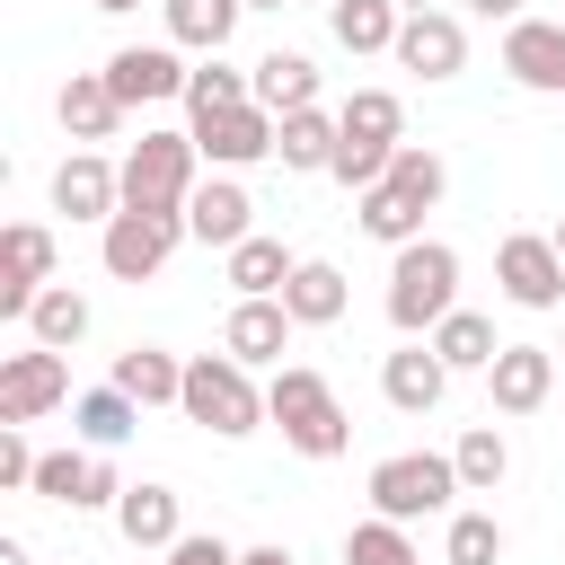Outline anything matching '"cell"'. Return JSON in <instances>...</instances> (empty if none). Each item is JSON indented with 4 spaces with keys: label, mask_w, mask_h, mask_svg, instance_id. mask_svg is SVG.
<instances>
[{
    "label": "cell",
    "mask_w": 565,
    "mask_h": 565,
    "mask_svg": "<svg viewBox=\"0 0 565 565\" xmlns=\"http://www.w3.org/2000/svg\"><path fill=\"white\" fill-rule=\"evenodd\" d=\"M503 71L539 97H565V18H512L503 26Z\"/></svg>",
    "instance_id": "17"
},
{
    "label": "cell",
    "mask_w": 565,
    "mask_h": 565,
    "mask_svg": "<svg viewBox=\"0 0 565 565\" xmlns=\"http://www.w3.org/2000/svg\"><path fill=\"white\" fill-rule=\"evenodd\" d=\"M247 9H291V0H247Z\"/></svg>",
    "instance_id": "45"
},
{
    "label": "cell",
    "mask_w": 565,
    "mask_h": 565,
    "mask_svg": "<svg viewBox=\"0 0 565 565\" xmlns=\"http://www.w3.org/2000/svg\"><path fill=\"white\" fill-rule=\"evenodd\" d=\"M441 388H450V362L433 353V335H406V344L380 362V397H388L397 415H433Z\"/></svg>",
    "instance_id": "19"
},
{
    "label": "cell",
    "mask_w": 565,
    "mask_h": 565,
    "mask_svg": "<svg viewBox=\"0 0 565 565\" xmlns=\"http://www.w3.org/2000/svg\"><path fill=\"white\" fill-rule=\"evenodd\" d=\"M62 397H71V362H62L53 344H26V353L0 362V424H35V415H53Z\"/></svg>",
    "instance_id": "9"
},
{
    "label": "cell",
    "mask_w": 565,
    "mask_h": 565,
    "mask_svg": "<svg viewBox=\"0 0 565 565\" xmlns=\"http://www.w3.org/2000/svg\"><path fill=\"white\" fill-rule=\"evenodd\" d=\"M450 459H459V486H468V494H494V486L512 477V450H503V433H494V424H468Z\"/></svg>",
    "instance_id": "34"
},
{
    "label": "cell",
    "mask_w": 565,
    "mask_h": 565,
    "mask_svg": "<svg viewBox=\"0 0 565 565\" xmlns=\"http://www.w3.org/2000/svg\"><path fill=\"white\" fill-rule=\"evenodd\" d=\"M335 124H344V141H406V106L388 97V88H353L344 106H335Z\"/></svg>",
    "instance_id": "32"
},
{
    "label": "cell",
    "mask_w": 565,
    "mask_h": 565,
    "mask_svg": "<svg viewBox=\"0 0 565 565\" xmlns=\"http://www.w3.org/2000/svg\"><path fill=\"white\" fill-rule=\"evenodd\" d=\"M159 18H168V44H185V53H221V44L238 35L247 0H159Z\"/></svg>",
    "instance_id": "23"
},
{
    "label": "cell",
    "mask_w": 565,
    "mask_h": 565,
    "mask_svg": "<svg viewBox=\"0 0 565 565\" xmlns=\"http://www.w3.org/2000/svg\"><path fill=\"white\" fill-rule=\"evenodd\" d=\"M397 71H415V79H459V71H468V26H459L450 9H406V26H397Z\"/></svg>",
    "instance_id": "12"
},
{
    "label": "cell",
    "mask_w": 565,
    "mask_h": 565,
    "mask_svg": "<svg viewBox=\"0 0 565 565\" xmlns=\"http://www.w3.org/2000/svg\"><path fill=\"white\" fill-rule=\"evenodd\" d=\"M185 132H194V150H203V168H256V159H274V132H282V115L247 97V106H221V115H194Z\"/></svg>",
    "instance_id": "7"
},
{
    "label": "cell",
    "mask_w": 565,
    "mask_h": 565,
    "mask_svg": "<svg viewBox=\"0 0 565 565\" xmlns=\"http://www.w3.org/2000/svg\"><path fill=\"white\" fill-rule=\"evenodd\" d=\"M53 115H62V132L88 150V141H115V124H124L132 106L115 97V79H106V71H71V79H62V97H53Z\"/></svg>",
    "instance_id": "20"
},
{
    "label": "cell",
    "mask_w": 565,
    "mask_h": 565,
    "mask_svg": "<svg viewBox=\"0 0 565 565\" xmlns=\"http://www.w3.org/2000/svg\"><path fill=\"white\" fill-rule=\"evenodd\" d=\"M344 565H424V556H415L406 521L371 512V521H353V530H344Z\"/></svg>",
    "instance_id": "35"
},
{
    "label": "cell",
    "mask_w": 565,
    "mask_h": 565,
    "mask_svg": "<svg viewBox=\"0 0 565 565\" xmlns=\"http://www.w3.org/2000/svg\"><path fill=\"white\" fill-rule=\"evenodd\" d=\"M468 9H477V18H503V26L521 18V0H468Z\"/></svg>",
    "instance_id": "42"
},
{
    "label": "cell",
    "mask_w": 565,
    "mask_h": 565,
    "mask_svg": "<svg viewBox=\"0 0 565 565\" xmlns=\"http://www.w3.org/2000/svg\"><path fill=\"white\" fill-rule=\"evenodd\" d=\"M256 230V203H247V185H238V168H212L203 185H194V203H185V238H203V247H238Z\"/></svg>",
    "instance_id": "16"
},
{
    "label": "cell",
    "mask_w": 565,
    "mask_h": 565,
    "mask_svg": "<svg viewBox=\"0 0 565 565\" xmlns=\"http://www.w3.org/2000/svg\"><path fill=\"white\" fill-rule=\"evenodd\" d=\"M177 406H185V424H203L212 441H247V433L265 424V388H256V371H247L238 353H194Z\"/></svg>",
    "instance_id": "3"
},
{
    "label": "cell",
    "mask_w": 565,
    "mask_h": 565,
    "mask_svg": "<svg viewBox=\"0 0 565 565\" xmlns=\"http://www.w3.org/2000/svg\"><path fill=\"white\" fill-rule=\"evenodd\" d=\"M486 397H494V415H539L556 397V344H503L486 362Z\"/></svg>",
    "instance_id": "15"
},
{
    "label": "cell",
    "mask_w": 565,
    "mask_h": 565,
    "mask_svg": "<svg viewBox=\"0 0 565 565\" xmlns=\"http://www.w3.org/2000/svg\"><path fill=\"white\" fill-rule=\"evenodd\" d=\"M353 221H362V238H380V247H406V238H424V212H406L388 185H371Z\"/></svg>",
    "instance_id": "38"
},
{
    "label": "cell",
    "mask_w": 565,
    "mask_h": 565,
    "mask_svg": "<svg viewBox=\"0 0 565 565\" xmlns=\"http://www.w3.org/2000/svg\"><path fill=\"white\" fill-rule=\"evenodd\" d=\"M459 494H468L459 486V459H441V450H388L371 468V512H388V521H433Z\"/></svg>",
    "instance_id": "5"
},
{
    "label": "cell",
    "mask_w": 565,
    "mask_h": 565,
    "mask_svg": "<svg viewBox=\"0 0 565 565\" xmlns=\"http://www.w3.org/2000/svg\"><path fill=\"white\" fill-rule=\"evenodd\" d=\"M433 353H441L450 371H486L503 344H494V318H477V309H450V318L433 327Z\"/></svg>",
    "instance_id": "33"
},
{
    "label": "cell",
    "mask_w": 565,
    "mask_h": 565,
    "mask_svg": "<svg viewBox=\"0 0 565 565\" xmlns=\"http://www.w3.org/2000/svg\"><path fill=\"white\" fill-rule=\"evenodd\" d=\"M88 9H106V18H124V9H141V0H88Z\"/></svg>",
    "instance_id": "44"
},
{
    "label": "cell",
    "mask_w": 565,
    "mask_h": 565,
    "mask_svg": "<svg viewBox=\"0 0 565 565\" xmlns=\"http://www.w3.org/2000/svg\"><path fill=\"white\" fill-rule=\"evenodd\" d=\"M256 106H274V115H300V106H318V62L309 53H291V44H274L256 71Z\"/></svg>",
    "instance_id": "24"
},
{
    "label": "cell",
    "mask_w": 565,
    "mask_h": 565,
    "mask_svg": "<svg viewBox=\"0 0 565 565\" xmlns=\"http://www.w3.org/2000/svg\"><path fill=\"white\" fill-rule=\"evenodd\" d=\"M556 353H565V344H556Z\"/></svg>",
    "instance_id": "48"
},
{
    "label": "cell",
    "mask_w": 565,
    "mask_h": 565,
    "mask_svg": "<svg viewBox=\"0 0 565 565\" xmlns=\"http://www.w3.org/2000/svg\"><path fill=\"white\" fill-rule=\"evenodd\" d=\"M88 335V300L71 291V282H44L35 291V309H26V344H53V353H71Z\"/></svg>",
    "instance_id": "31"
},
{
    "label": "cell",
    "mask_w": 565,
    "mask_h": 565,
    "mask_svg": "<svg viewBox=\"0 0 565 565\" xmlns=\"http://www.w3.org/2000/svg\"><path fill=\"white\" fill-rule=\"evenodd\" d=\"M256 97V79L247 71H230L221 53H203L194 62V79H185V115H221V106H247Z\"/></svg>",
    "instance_id": "36"
},
{
    "label": "cell",
    "mask_w": 565,
    "mask_h": 565,
    "mask_svg": "<svg viewBox=\"0 0 565 565\" xmlns=\"http://www.w3.org/2000/svg\"><path fill=\"white\" fill-rule=\"evenodd\" d=\"M53 212L106 230V221L124 212V159H106V150H71V159L53 168Z\"/></svg>",
    "instance_id": "11"
},
{
    "label": "cell",
    "mask_w": 565,
    "mask_h": 565,
    "mask_svg": "<svg viewBox=\"0 0 565 565\" xmlns=\"http://www.w3.org/2000/svg\"><path fill=\"white\" fill-rule=\"evenodd\" d=\"M159 565H238V547L212 539V530H185L177 547H159Z\"/></svg>",
    "instance_id": "40"
},
{
    "label": "cell",
    "mask_w": 565,
    "mask_h": 565,
    "mask_svg": "<svg viewBox=\"0 0 565 565\" xmlns=\"http://www.w3.org/2000/svg\"><path fill=\"white\" fill-rule=\"evenodd\" d=\"M194 185H203L194 132H141V141L124 150V203H132V212H185Z\"/></svg>",
    "instance_id": "4"
},
{
    "label": "cell",
    "mask_w": 565,
    "mask_h": 565,
    "mask_svg": "<svg viewBox=\"0 0 565 565\" xmlns=\"http://www.w3.org/2000/svg\"><path fill=\"white\" fill-rule=\"evenodd\" d=\"M106 79H115V97L124 106H159V97H185V44H124L115 62H106Z\"/></svg>",
    "instance_id": "18"
},
{
    "label": "cell",
    "mask_w": 565,
    "mask_h": 565,
    "mask_svg": "<svg viewBox=\"0 0 565 565\" xmlns=\"http://www.w3.org/2000/svg\"><path fill=\"white\" fill-rule=\"evenodd\" d=\"M177 238H185V212H115L106 230H97V265L115 274V282H150L168 256H177Z\"/></svg>",
    "instance_id": "6"
},
{
    "label": "cell",
    "mask_w": 565,
    "mask_h": 565,
    "mask_svg": "<svg viewBox=\"0 0 565 565\" xmlns=\"http://www.w3.org/2000/svg\"><path fill=\"white\" fill-rule=\"evenodd\" d=\"M35 459H44V450L26 441V424H0V486H9V494L35 486Z\"/></svg>",
    "instance_id": "39"
},
{
    "label": "cell",
    "mask_w": 565,
    "mask_h": 565,
    "mask_svg": "<svg viewBox=\"0 0 565 565\" xmlns=\"http://www.w3.org/2000/svg\"><path fill=\"white\" fill-rule=\"evenodd\" d=\"M265 424H274L300 459H344V450H353V415H344V397L327 388V371H309V362H282V371L265 380Z\"/></svg>",
    "instance_id": "1"
},
{
    "label": "cell",
    "mask_w": 565,
    "mask_h": 565,
    "mask_svg": "<svg viewBox=\"0 0 565 565\" xmlns=\"http://www.w3.org/2000/svg\"><path fill=\"white\" fill-rule=\"evenodd\" d=\"M494 282H503L512 309H565V256H556V238L512 230V238L494 247Z\"/></svg>",
    "instance_id": "8"
},
{
    "label": "cell",
    "mask_w": 565,
    "mask_h": 565,
    "mask_svg": "<svg viewBox=\"0 0 565 565\" xmlns=\"http://www.w3.org/2000/svg\"><path fill=\"white\" fill-rule=\"evenodd\" d=\"M494 556H503V521H494V512H450L441 565H494Z\"/></svg>",
    "instance_id": "37"
},
{
    "label": "cell",
    "mask_w": 565,
    "mask_h": 565,
    "mask_svg": "<svg viewBox=\"0 0 565 565\" xmlns=\"http://www.w3.org/2000/svg\"><path fill=\"white\" fill-rule=\"evenodd\" d=\"M0 565H35V556H26V539H0Z\"/></svg>",
    "instance_id": "43"
},
{
    "label": "cell",
    "mask_w": 565,
    "mask_h": 565,
    "mask_svg": "<svg viewBox=\"0 0 565 565\" xmlns=\"http://www.w3.org/2000/svg\"><path fill=\"white\" fill-rule=\"evenodd\" d=\"M274 159H282L291 177H327V168H335V115H327V106H300V115H282V132H274Z\"/></svg>",
    "instance_id": "25"
},
{
    "label": "cell",
    "mask_w": 565,
    "mask_h": 565,
    "mask_svg": "<svg viewBox=\"0 0 565 565\" xmlns=\"http://www.w3.org/2000/svg\"><path fill=\"white\" fill-rule=\"evenodd\" d=\"M397 9H441V0H397Z\"/></svg>",
    "instance_id": "46"
},
{
    "label": "cell",
    "mask_w": 565,
    "mask_h": 565,
    "mask_svg": "<svg viewBox=\"0 0 565 565\" xmlns=\"http://www.w3.org/2000/svg\"><path fill=\"white\" fill-rule=\"evenodd\" d=\"M115 530L132 539V547H177L185 539V512H177V486H124L115 494Z\"/></svg>",
    "instance_id": "21"
},
{
    "label": "cell",
    "mask_w": 565,
    "mask_h": 565,
    "mask_svg": "<svg viewBox=\"0 0 565 565\" xmlns=\"http://www.w3.org/2000/svg\"><path fill=\"white\" fill-rule=\"evenodd\" d=\"M406 212H433L441 203V185H450V168H441V150H424V141H397V159H388V177H380Z\"/></svg>",
    "instance_id": "30"
},
{
    "label": "cell",
    "mask_w": 565,
    "mask_h": 565,
    "mask_svg": "<svg viewBox=\"0 0 565 565\" xmlns=\"http://www.w3.org/2000/svg\"><path fill=\"white\" fill-rule=\"evenodd\" d=\"M26 494H44V503H71V512H115L124 477L106 468V450H44Z\"/></svg>",
    "instance_id": "10"
},
{
    "label": "cell",
    "mask_w": 565,
    "mask_h": 565,
    "mask_svg": "<svg viewBox=\"0 0 565 565\" xmlns=\"http://www.w3.org/2000/svg\"><path fill=\"white\" fill-rule=\"evenodd\" d=\"M221 265H230V291H238V300H274V291L291 282V265H300V256H291L282 238H265V230H247V238H238V247H230Z\"/></svg>",
    "instance_id": "22"
},
{
    "label": "cell",
    "mask_w": 565,
    "mask_h": 565,
    "mask_svg": "<svg viewBox=\"0 0 565 565\" xmlns=\"http://www.w3.org/2000/svg\"><path fill=\"white\" fill-rule=\"evenodd\" d=\"M450 309H459V247L450 238L388 247V327L397 335H433Z\"/></svg>",
    "instance_id": "2"
},
{
    "label": "cell",
    "mask_w": 565,
    "mask_h": 565,
    "mask_svg": "<svg viewBox=\"0 0 565 565\" xmlns=\"http://www.w3.org/2000/svg\"><path fill=\"white\" fill-rule=\"evenodd\" d=\"M344 300H353V291H344V274H335L327 256H300V265H291V282H282V309H291L300 327H335V318H344Z\"/></svg>",
    "instance_id": "26"
},
{
    "label": "cell",
    "mask_w": 565,
    "mask_h": 565,
    "mask_svg": "<svg viewBox=\"0 0 565 565\" xmlns=\"http://www.w3.org/2000/svg\"><path fill=\"white\" fill-rule=\"evenodd\" d=\"M291 309H282V291L274 300H230V318H221V353H238L247 371H282V353H291Z\"/></svg>",
    "instance_id": "14"
},
{
    "label": "cell",
    "mask_w": 565,
    "mask_h": 565,
    "mask_svg": "<svg viewBox=\"0 0 565 565\" xmlns=\"http://www.w3.org/2000/svg\"><path fill=\"white\" fill-rule=\"evenodd\" d=\"M547 238H556V256H565V221H556V230H547Z\"/></svg>",
    "instance_id": "47"
},
{
    "label": "cell",
    "mask_w": 565,
    "mask_h": 565,
    "mask_svg": "<svg viewBox=\"0 0 565 565\" xmlns=\"http://www.w3.org/2000/svg\"><path fill=\"white\" fill-rule=\"evenodd\" d=\"M115 388L141 397V406H177L185 397V362L168 344H132V353H115Z\"/></svg>",
    "instance_id": "27"
},
{
    "label": "cell",
    "mask_w": 565,
    "mask_h": 565,
    "mask_svg": "<svg viewBox=\"0 0 565 565\" xmlns=\"http://www.w3.org/2000/svg\"><path fill=\"white\" fill-rule=\"evenodd\" d=\"M238 565H300L291 547H238Z\"/></svg>",
    "instance_id": "41"
},
{
    "label": "cell",
    "mask_w": 565,
    "mask_h": 565,
    "mask_svg": "<svg viewBox=\"0 0 565 565\" xmlns=\"http://www.w3.org/2000/svg\"><path fill=\"white\" fill-rule=\"evenodd\" d=\"M71 424H79V441H88V450H115V441H132L141 397H124L115 380H106V388H79V397H71Z\"/></svg>",
    "instance_id": "29"
},
{
    "label": "cell",
    "mask_w": 565,
    "mask_h": 565,
    "mask_svg": "<svg viewBox=\"0 0 565 565\" xmlns=\"http://www.w3.org/2000/svg\"><path fill=\"white\" fill-rule=\"evenodd\" d=\"M44 282H53V230L44 221H9L0 230V318H26Z\"/></svg>",
    "instance_id": "13"
},
{
    "label": "cell",
    "mask_w": 565,
    "mask_h": 565,
    "mask_svg": "<svg viewBox=\"0 0 565 565\" xmlns=\"http://www.w3.org/2000/svg\"><path fill=\"white\" fill-rule=\"evenodd\" d=\"M327 26H335L344 53H397L406 9H397V0H327Z\"/></svg>",
    "instance_id": "28"
}]
</instances>
